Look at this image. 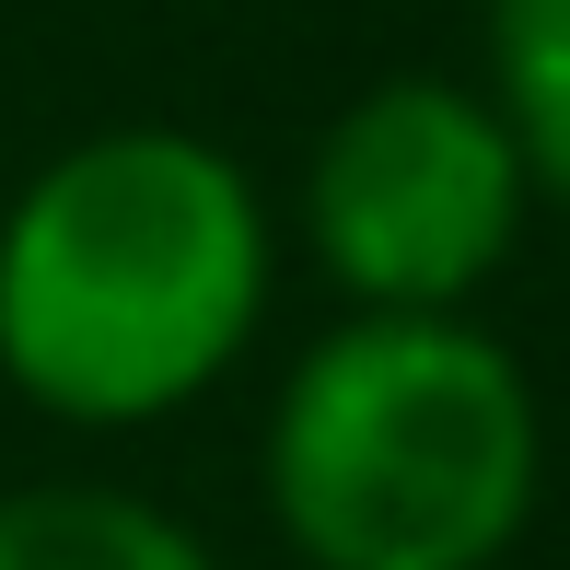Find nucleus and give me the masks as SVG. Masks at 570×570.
I'll return each mask as SVG.
<instances>
[{"mask_svg":"<svg viewBox=\"0 0 570 570\" xmlns=\"http://www.w3.org/2000/svg\"><path fill=\"white\" fill-rule=\"evenodd\" d=\"M535 489L548 420L478 315H350L279 373L268 524L303 570H489Z\"/></svg>","mask_w":570,"mask_h":570,"instance_id":"nucleus-2","label":"nucleus"},{"mask_svg":"<svg viewBox=\"0 0 570 570\" xmlns=\"http://www.w3.org/2000/svg\"><path fill=\"white\" fill-rule=\"evenodd\" d=\"M0 570H222V559L140 489L47 478V489H0Z\"/></svg>","mask_w":570,"mask_h":570,"instance_id":"nucleus-4","label":"nucleus"},{"mask_svg":"<svg viewBox=\"0 0 570 570\" xmlns=\"http://www.w3.org/2000/svg\"><path fill=\"white\" fill-rule=\"evenodd\" d=\"M489 106L512 117L535 187L570 210V0H489Z\"/></svg>","mask_w":570,"mask_h":570,"instance_id":"nucleus-5","label":"nucleus"},{"mask_svg":"<svg viewBox=\"0 0 570 570\" xmlns=\"http://www.w3.org/2000/svg\"><path fill=\"white\" fill-rule=\"evenodd\" d=\"M268 198L222 140L94 128L0 210V373L70 431H140L245 361Z\"/></svg>","mask_w":570,"mask_h":570,"instance_id":"nucleus-1","label":"nucleus"},{"mask_svg":"<svg viewBox=\"0 0 570 570\" xmlns=\"http://www.w3.org/2000/svg\"><path fill=\"white\" fill-rule=\"evenodd\" d=\"M535 210V164L489 82L396 70L326 117L303 164V245L350 315H465Z\"/></svg>","mask_w":570,"mask_h":570,"instance_id":"nucleus-3","label":"nucleus"}]
</instances>
